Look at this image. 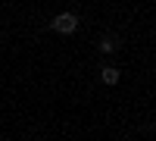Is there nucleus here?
I'll return each instance as SVG.
<instances>
[{"label": "nucleus", "mask_w": 156, "mask_h": 141, "mask_svg": "<svg viewBox=\"0 0 156 141\" xmlns=\"http://www.w3.org/2000/svg\"><path fill=\"white\" fill-rule=\"evenodd\" d=\"M50 28L59 32V35H72L78 28V16H75V13H59V16L50 22Z\"/></svg>", "instance_id": "1"}, {"label": "nucleus", "mask_w": 156, "mask_h": 141, "mask_svg": "<svg viewBox=\"0 0 156 141\" xmlns=\"http://www.w3.org/2000/svg\"><path fill=\"white\" fill-rule=\"evenodd\" d=\"M100 79L106 82V85H115V82H119V69H115V66H106V69L100 72Z\"/></svg>", "instance_id": "2"}, {"label": "nucleus", "mask_w": 156, "mask_h": 141, "mask_svg": "<svg viewBox=\"0 0 156 141\" xmlns=\"http://www.w3.org/2000/svg\"><path fill=\"white\" fill-rule=\"evenodd\" d=\"M112 47H115L112 38H103V41H100V50H103V54H112Z\"/></svg>", "instance_id": "3"}]
</instances>
